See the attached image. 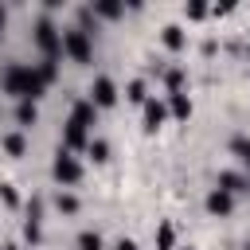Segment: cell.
<instances>
[{"mask_svg": "<svg viewBox=\"0 0 250 250\" xmlns=\"http://www.w3.org/2000/svg\"><path fill=\"white\" fill-rule=\"evenodd\" d=\"M0 90L12 94L16 102H39L47 86H43V78H39L35 66H27V62H8L4 74H0Z\"/></svg>", "mask_w": 250, "mask_h": 250, "instance_id": "cell-1", "label": "cell"}, {"mask_svg": "<svg viewBox=\"0 0 250 250\" xmlns=\"http://www.w3.org/2000/svg\"><path fill=\"white\" fill-rule=\"evenodd\" d=\"M35 47L43 51V59H55L59 62V55H62V31H59V23L51 16H39L35 20Z\"/></svg>", "mask_w": 250, "mask_h": 250, "instance_id": "cell-2", "label": "cell"}, {"mask_svg": "<svg viewBox=\"0 0 250 250\" xmlns=\"http://www.w3.org/2000/svg\"><path fill=\"white\" fill-rule=\"evenodd\" d=\"M51 176H55V184L70 188V184H78V180H82V160H78L74 152L59 148V152H55V160H51Z\"/></svg>", "mask_w": 250, "mask_h": 250, "instance_id": "cell-3", "label": "cell"}, {"mask_svg": "<svg viewBox=\"0 0 250 250\" xmlns=\"http://www.w3.org/2000/svg\"><path fill=\"white\" fill-rule=\"evenodd\" d=\"M62 55H70L74 62H90L94 59V39L86 31L70 27V31H62Z\"/></svg>", "mask_w": 250, "mask_h": 250, "instance_id": "cell-4", "label": "cell"}, {"mask_svg": "<svg viewBox=\"0 0 250 250\" xmlns=\"http://www.w3.org/2000/svg\"><path fill=\"white\" fill-rule=\"evenodd\" d=\"M90 105H94V109L117 105V82H113L109 74H98V78H94V86H90Z\"/></svg>", "mask_w": 250, "mask_h": 250, "instance_id": "cell-5", "label": "cell"}, {"mask_svg": "<svg viewBox=\"0 0 250 250\" xmlns=\"http://www.w3.org/2000/svg\"><path fill=\"white\" fill-rule=\"evenodd\" d=\"M23 238L35 246L39 238H43V199L39 195H31V203H27V219H23Z\"/></svg>", "mask_w": 250, "mask_h": 250, "instance_id": "cell-6", "label": "cell"}, {"mask_svg": "<svg viewBox=\"0 0 250 250\" xmlns=\"http://www.w3.org/2000/svg\"><path fill=\"white\" fill-rule=\"evenodd\" d=\"M164 121H168V105H164V98H148V102H145V133H156Z\"/></svg>", "mask_w": 250, "mask_h": 250, "instance_id": "cell-7", "label": "cell"}, {"mask_svg": "<svg viewBox=\"0 0 250 250\" xmlns=\"http://www.w3.org/2000/svg\"><path fill=\"white\" fill-rule=\"evenodd\" d=\"M90 145V129H82L78 121H66L62 125V148L66 152H78V148H86Z\"/></svg>", "mask_w": 250, "mask_h": 250, "instance_id": "cell-8", "label": "cell"}, {"mask_svg": "<svg viewBox=\"0 0 250 250\" xmlns=\"http://www.w3.org/2000/svg\"><path fill=\"white\" fill-rule=\"evenodd\" d=\"M207 211H211V215H230V211H234V195L223 191V188H211V191H207Z\"/></svg>", "mask_w": 250, "mask_h": 250, "instance_id": "cell-9", "label": "cell"}, {"mask_svg": "<svg viewBox=\"0 0 250 250\" xmlns=\"http://www.w3.org/2000/svg\"><path fill=\"white\" fill-rule=\"evenodd\" d=\"M215 188H223L230 195H246L250 191V176H242V172H219V184Z\"/></svg>", "mask_w": 250, "mask_h": 250, "instance_id": "cell-10", "label": "cell"}, {"mask_svg": "<svg viewBox=\"0 0 250 250\" xmlns=\"http://www.w3.org/2000/svg\"><path fill=\"white\" fill-rule=\"evenodd\" d=\"M164 105H168V117H176V121H188V117H191V98H188L184 90H180V94H168Z\"/></svg>", "mask_w": 250, "mask_h": 250, "instance_id": "cell-11", "label": "cell"}, {"mask_svg": "<svg viewBox=\"0 0 250 250\" xmlns=\"http://www.w3.org/2000/svg\"><path fill=\"white\" fill-rule=\"evenodd\" d=\"M70 121H78L82 129H94V121H98V109L90 105V98H78V102L70 105Z\"/></svg>", "mask_w": 250, "mask_h": 250, "instance_id": "cell-12", "label": "cell"}, {"mask_svg": "<svg viewBox=\"0 0 250 250\" xmlns=\"http://www.w3.org/2000/svg\"><path fill=\"white\" fill-rule=\"evenodd\" d=\"M90 12H94L98 20H117V16L125 12V4H117V0H94Z\"/></svg>", "mask_w": 250, "mask_h": 250, "instance_id": "cell-13", "label": "cell"}, {"mask_svg": "<svg viewBox=\"0 0 250 250\" xmlns=\"http://www.w3.org/2000/svg\"><path fill=\"white\" fill-rule=\"evenodd\" d=\"M35 121H39V105H35V102H16V125L31 129Z\"/></svg>", "mask_w": 250, "mask_h": 250, "instance_id": "cell-14", "label": "cell"}, {"mask_svg": "<svg viewBox=\"0 0 250 250\" xmlns=\"http://www.w3.org/2000/svg\"><path fill=\"white\" fill-rule=\"evenodd\" d=\"M160 39H164V47H168V51H184V43H188V35H184V27H180V23H168Z\"/></svg>", "mask_w": 250, "mask_h": 250, "instance_id": "cell-15", "label": "cell"}, {"mask_svg": "<svg viewBox=\"0 0 250 250\" xmlns=\"http://www.w3.org/2000/svg\"><path fill=\"white\" fill-rule=\"evenodd\" d=\"M4 152L8 156H23L27 152V137L23 133H4Z\"/></svg>", "mask_w": 250, "mask_h": 250, "instance_id": "cell-16", "label": "cell"}, {"mask_svg": "<svg viewBox=\"0 0 250 250\" xmlns=\"http://www.w3.org/2000/svg\"><path fill=\"white\" fill-rule=\"evenodd\" d=\"M156 250H176V227L172 223H160L156 227Z\"/></svg>", "mask_w": 250, "mask_h": 250, "instance_id": "cell-17", "label": "cell"}, {"mask_svg": "<svg viewBox=\"0 0 250 250\" xmlns=\"http://www.w3.org/2000/svg\"><path fill=\"white\" fill-rule=\"evenodd\" d=\"M125 98H129V102H137V105H145V102H148V86H145L141 78H133V82L125 86Z\"/></svg>", "mask_w": 250, "mask_h": 250, "instance_id": "cell-18", "label": "cell"}, {"mask_svg": "<svg viewBox=\"0 0 250 250\" xmlns=\"http://www.w3.org/2000/svg\"><path fill=\"white\" fill-rule=\"evenodd\" d=\"M78 31H86V35L94 39V31H98V16H94L90 8H78Z\"/></svg>", "mask_w": 250, "mask_h": 250, "instance_id": "cell-19", "label": "cell"}, {"mask_svg": "<svg viewBox=\"0 0 250 250\" xmlns=\"http://www.w3.org/2000/svg\"><path fill=\"white\" fill-rule=\"evenodd\" d=\"M164 86H168V94H180L184 90V70L180 66H168L164 70Z\"/></svg>", "mask_w": 250, "mask_h": 250, "instance_id": "cell-20", "label": "cell"}, {"mask_svg": "<svg viewBox=\"0 0 250 250\" xmlns=\"http://www.w3.org/2000/svg\"><path fill=\"white\" fill-rule=\"evenodd\" d=\"M78 250H105V242H102L98 230H82L78 234Z\"/></svg>", "mask_w": 250, "mask_h": 250, "instance_id": "cell-21", "label": "cell"}, {"mask_svg": "<svg viewBox=\"0 0 250 250\" xmlns=\"http://www.w3.org/2000/svg\"><path fill=\"white\" fill-rule=\"evenodd\" d=\"M230 152L250 168V137H230Z\"/></svg>", "mask_w": 250, "mask_h": 250, "instance_id": "cell-22", "label": "cell"}, {"mask_svg": "<svg viewBox=\"0 0 250 250\" xmlns=\"http://www.w3.org/2000/svg\"><path fill=\"white\" fill-rule=\"evenodd\" d=\"M35 70H39V78H43V86H51V82L59 78V62H55V59H43V62H39Z\"/></svg>", "mask_w": 250, "mask_h": 250, "instance_id": "cell-23", "label": "cell"}, {"mask_svg": "<svg viewBox=\"0 0 250 250\" xmlns=\"http://www.w3.org/2000/svg\"><path fill=\"white\" fill-rule=\"evenodd\" d=\"M86 152L94 156V164H105V160H109V145H105V141H90Z\"/></svg>", "mask_w": 250, "mask_h": 250, "instance_id": "cell-24", "label": "cell"}, {"mask_svg": "<svg viewBox=\"0 0 250 250\" xmlns=\"http://www.w3.org/2000/svg\"><path fill=\"white\" fill-rule=\"evenodd\" d=\"M55 207H59V211H66V215H74V211H78V195L59 191V195H55Z\"/></svg>", "mask_w": 250, "mask_h": 250, "instance_id": "cell-25", "label": "cell"}, {"mask_svg": "<svg viewBox=\"0 0 250 250\" xmlns=\"http://www.w3.org/2000/svg\"><path fill=\"white\" fill-rule=\"evenodd\" d=\"M207 12H211V8H207L203 0H191V4H188V20H203Z\"/></svg>", "mask_w": 250, "mask_h": 250, "instance_id": "cell-26", "label": "cell"}, {"mask_svg": "<svg viewBox=\"0 0 250 250\" xmlns=\"http://www.w3.org/2000/svg\"><path fill=\"white\" fill-rule=\"evenodd\" d=\"M0 199H4L8 207H20V195H16V188H12V184H0Z\"/></svg>", "mask_w": 250, "mask_h": 250, "instance_id": "cell-27", "label": "cell"}, {"mask_svg": "<svg viewBox=\"0 0 250 250\" xmlns=\"http://www.w3.org/2000/svg\"><path fill=\"white\" fill-rule=\"evenodd\" d=\"M230 12H234V4H215L211 8V16H230Z\"/></svg>", "mask_w": 250, "mask_h": 250, "instance_id": "cell-28", "label": "cell"}, {"mask_svg": "<svg viewBox=\"0 0 250 250\" xmlns=\"http://www.w3.org/2000/svg\"><path fill=\"white\" fill-rule=\"evenodd\" d=\"M113 250H137V242H133V238H117V246H113Z\"/></svg>", "mask_w": 250, "mask_h": 250, "instance_id": "cell-29", "label": "cell"}, {"mask_svg": "<svg viewBox=\"0 0 250 250\" xmlns=\"http://www.w3.org/2000/svg\"><path fill=\"white\" fill-rule=\"evenodd\" d=\"M4 23H8V8L0 4V31H4Z\"/></svg>", "mask_w": 250, "mask_h": 250, "instance_id": "cell-30", "label": "cell"}, {"mask_svg": "<svg viewBox=\"0 0 250 250\" xmlns=\"http://www.w3.org/2000/svg\"><path fill=\"white\" fill-rule=\"evenodd\" d=\"M246 59H250V47H246Z\"/></svg>", "mask_w": 250, "mask_h": 250, "instance_id": "cell-31", "label": "cell"}, {"mask_svg": "<svg viewBox=\"0 0 250 250\" xmlns=\"http://www.w3.org/2000/svg\"><path fill=\"white\" fill-rule=\"evenodd\" d=\"M246 250H250V242H246Z\"/></svg>", "mask_w": 250, "mask_h": 250, "instance_id": "cell-32", "label": "cell"}]
</instances>
